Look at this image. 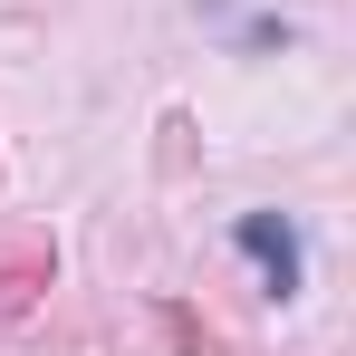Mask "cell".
<instances>
[{"label":"cell","mask_w":356,"mask_h":356,"mask_svg":"<svg viewBox=\"0 0 356 356\" xmlns=\"http://www.w3.org/2000/svg\"><path fill=\"white\" fill-rule=\"evenodd\" d=\"M232 241H241V260L260 270V289H270V298H289V289H298V232L280 222V212H241Z\"/></svg>","instance_id":"obj_2"},{"label":"cell","mask_w":356,"mask_h":356,"mask_svg":"<svg viewBox=\"0 0 356 356\" xmlns=\"http://www.w3.org/2000/svg\"><path fill=\"white\" fill-rule=\"evenodd\" d=\"M49 280H58L49 232H0V327H19V318L49 298Z\"/></svg>","instance_id":"obj_1"},{"label":"cell","mask_w":356,"mask_h":356,"mask_svg":"<svg viewBox=\"0 0 356 356\" xmlns=\"http://www.w3.org/2000/svg\"><path fill=\"white\" fill-rule=\"evenodd\" d=\"M164 337H174V356H212V337L193 327V308H164Z\"/></svg>","instance_id":"obj_3"}]
</instances>
